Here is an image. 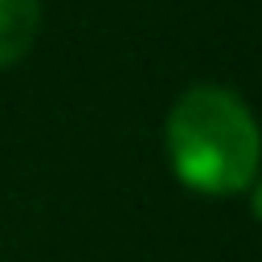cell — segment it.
Listing matches in <instances>:
<instances>
[{
  "instance_id": "cell-1",
  "label": "cell",
  "mask_w": 262,
  "mask_h": 262,
  "mask_svg": "<svg viewBox=\"0 0 262 262\" xmlns=\"http://www.w3.org/2000/svg\"><path fill=\"white\" fill-rule=\"evenodd\" d=\"M168 160L180 184L205 196H229L254 184L262 131L250 106L225 86H192L176 98L164 127Z\"/></svg>"
},
{
  "instance_id": "cell-2",
  "label": "cell",
  "mask_w": 262,
  "mask_h": 262,
  "mask_svg": "<svg viewBox=\"0 0 262 262\" xmlns=\"http://www.w3.org/2000/svg\"><path fill=\"white\" fill-rule=\"evenodd\" d=\"M37 25L41 0H0V66H12L33 49Z\"/></svg>"
},
{
  "instance_id": "cell-3",
  "label": "cell",
  "mask_w": 262,
  "mask_h": 262,
  "mask_svg": "<svg viewBox=\"0 0 262 262\" xmlns=\"http://www.w3.org/2000/svg\"><path fill=\"white\" fill-rule=\"evenodd\" d=\"M254 217H258V221H262V184H258V188H254Z\"/></svg>"
}]
</instances>
